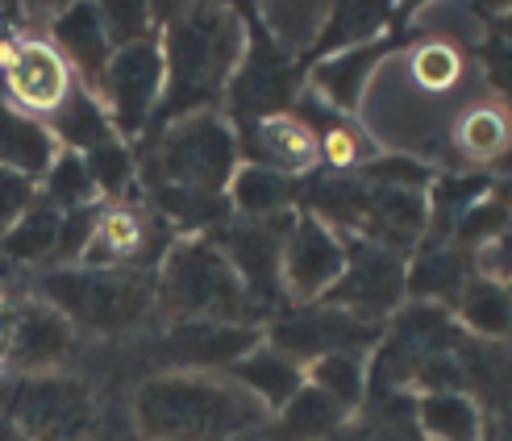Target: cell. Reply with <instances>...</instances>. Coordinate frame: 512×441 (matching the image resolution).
Wrapping results in <instances>:
<instances>
[{
    "instance_id": "d6a6232c",
    "label": "cell",
    "mask_w": 512,
    "mask_h": 441,
    "mask_svg": "<svg viewBox=\"0 0 512 441\" xmlns=\"http://www.w3.org/2000/svg\"><path fill=\"white\" fill-rule=\"evenodd\" d=\"M100 21H105V34H109L113 50L146 42V38L159 34L155 30V9L150 5H100Z\"/></svg>"
},
{
    "instance_id": "277c9868",
    "label": "cell",
    "mask_w": 512,
    "mask_h": 441,
    "mask_svg": "<svg viewBox=\"0 0 512 441\" xmlns=\"http://www.w3.org/2000/svg\"><path fill=\"white\" fill-rule=\"evenodd\" d=\"M155 296L163 321H217V325H259L263 313L242 288L238 271L204 233L175 238L155 267Z\"/></svg>"
},
{
    "instance_id": "3957f363",
    "label": "cell",
    "mask_w": 512,
    "mask_h": 441,
    "mask_svg": "<svg viewBox=\"0 0 512 441\" xmlns=\"http://www.w3.org/2000/svg\"><path fill=\"white\" fill-rule=\"evenodd\" d=\"M34 296L63 313L80 337H138L159 321V296L150 271L46 267L34 279Z\"/></svg>"
},
{
    "instance_id": "74e56055",
    "label": "cell",
    "mask_w": 512,
    "mask_h": 441,
    "mask_svg": "<svg viewBox=\"0 0 512 441\" xmlns=\"http://www.w3.org/2000/svg\"><path fill=\"white\" fill-rule=\"evenodd\" d=\"M0 267H5V263H0Z\"/></svg>"
},
{
    "instance_id": "8d00e7d4",
    "label": "cell",
    "mask_w": 512,
    "mask_h": 441,
    "mask_svg": "<svg viewBox=\"0 0 512 441\" xmlns=\"http://www.w3.org/2000/svg\"><path fill=\"white\" fill-rule=\"evenodd\" d=\"M508 292H512V283H508Z\"/></svg>"
},
{
    "instance_id": "7a4b0ae2",
    "label": "cell",
    "mask_w": 512,
    "mask_h": 441,
    "mask_svg": "<svg viewBox=\"0 0 512 441\" xmlns=\"http://www.w3.org/2000/svg\"><path fill=\"white\" fill-rule=\"evenodd\" d=\"M267 421L271 412L229 375L155 371L130 396L138 441H246Z\"/></svg>"
},
{
    "instance_id": "30bf717a",
    "label": "cell",
    "mask_w": 512,
    "mask_h": 441,
    "mask_svg": "<svg viewBox=\"0 0 512 441\" xmlns=\"http://www.w3.org/2000/svg\"><path fill=\"white\" fill-rule=\"evenodd\" d=\"M263 342L275 346L279 354L296 358L300 367L325 358V354H358L367 358V350H375L383 342V325L358 321L334 304H292L288 313H279Z\"/></svg>"
},
{
    "instance_id": "7c38bea8",
    "label": "cell",
    "mask_w": 512,
    "mask_h": 441,
    "mask_svg": "<svg viewBox=\"0 0 512 441\" xmlns=\"http://www.w3.org/2000/svg\"><path fill=\"white\" fill-rule=\"evenodd\" d=\"M346 271V238L313 213H296L279 254V279L292 304H321Z\"/></svg>"
},
{
    "instance_id": "8fae6325",
    "label": "cell",
    "mask_w": 512,
    "mask_h": 441,
    "mask_svg": "<svg viewBox=\"0 0 512 441\" xmlns=\"http://www.w3.org/2000/svg\"><path fill=\"white\" fill-rule=\"evenodd\" d=\"M408 296V263L404 254L375 246L363 238H346V271L338 279V288L329 292L321 304H334L342 313L383 325L388 321L400 300Z\"/></svg>"
},
{
    "instance_id": "2e32d148",
    "label": "cell",
    "mask_w": 512,
    "mask_h": 441,
    "mask_svg": "<svg viewBox=\"0 0 512 441\" xmlns=\"http://www.w3.org/2000/svg\"><path fill=\"white\" fill-rule=\"evenodd\" d=\"M246 138H238L250 154V163L259 167H271L288 179H300L321 167V134L304 121L300 113H271V117H259L242 125Z\"/></svg>"
},
{
    "instance_id": "5bb4252c",
    "label": "cell",
    "mask_w": 512,
    "mask_h": 441,
    "mask_svg": "<svg viewBox=\"0 0 512 441\" xmlns=\"http://www.w3.org/2000/svg\"><path fill=\"white\" fill-rule=\"evenodd\" d=\"M300 80L292 71V59L279 50L263 30H246V55L225 92V109L234 121L250 125L271 113H288V100L296 96Z\"/></svg>"
},
{
    "instance_id": "f546056e",
    "label": "cell",
    "mask_w": 512,
    "mask_h": 441,
    "mask_svg": "<svg viewBox=\"0 0 512 441\" xmlns=\"http://www.w3.org/2000/svg\"><path fill=\"white\" fill-rule=\"evenodd\" d=\"M304 383L325 392L334 404H342L350 417L367 404V362L358 354H325L304 367Z\"/></svg>"
},
{
    "instance_id": "e0dca14e",
    "label": "cell",
    "mask_w": 512,
    "mask_h": 441,
    "mask_svg": "<svg viewBox=\"0 0 512 441\" xmlns=\"http://www.w3.org/2000/svg\"><path fill=\"white\" fill-rule=\"evenodd\" d=\"M379 63H383V46L379 42L342 50V55H329V59H317L313 71H309V80H304V92H309L313 100H321L329 113L354 117L358 105H363V96H367L371 75L379 71Z\"/></svg>"
},
{
    "instance_id": "484cf974",
    "label": "cell",
    "mask_w": 512,
    "mask_h": 441,
    "mask_svg": "<svg viewBox=\"0 0 512 441\" xmlns=\"http://www.w3.org/2000/svg\"><path fill=\"white\" fill-rule=\"evenodd\" d=\"M454 321L467 325V333L479 337V342H508L512 346V292H508V283L475 275L454 304Z\"/></svg>"
},
{
    "instance_id": "cb8c5ba5",
    "label": "cell",
    "mask_w": 512,
    "mask_h": 441,
    "mask_svg": "<svg viewBox=\"0 0 512 441\" xmlns=\"http://www.w3.org/2000/svg\"><path fill=\"white\" fill-rule=\"evenodd\" d=\"M55 159H59V146L46 134V125L34 117H21L0 100V171H13L38 184Z\"/></svg>"
},
{
    "instance_id": "1f68e13d",
    "label": "cell",
    "mask_w": 512,
    "mask_h": 441,
    "mask_svg": "<svg viewBox=\"0 0 512 441\" xmlns=\"http://www.w3.org/2000/svg\"><path fill=\"white\" fill-rule=\"evenodd\" d=\"M80 159L88 163V175H92V184H96L100 196H105V200H125V188H130L134 175H138L130 146L117 138V142L100 146V150H92V154H80Z\"/></svg>"
},
{
    "instance_id": "e575fe53",
    "label": "cell",
    "mask_w": 512,
    "mask_h": 441,
    "mask_svg": "<svg viewBox=\"0 0 512 441\" xmlns=\"http://www.w3.org/2000/svg\"><path fill=\"white\" fill-rule=\"evenodd\" d=\"M475 258H479V275L483 279L512 283V221H508V229L500 233V238L492 246H483Z\"/></svg>"
},
{
    "instance_id": "d6986e66",
    "label": "cell",
    "mask_w": 512,
    "mask_h": 441,
    "mask_svg": "<svg viewBox=\"0 0 512 441\" xmlns=\"http://www.w3.org/2000/svg\"><path fill=\"white\" fill-rule=\"evenodd\" d=\"M471 258L463 246H454L450 238H429L417 254V263H408V296H417L421 304H458L463 288L475 279Z\"/></svg>"
},
{
    "instance_id": "836d02e7",
    "label": "cell",
    "mask_w": 512,
    "mask_h": 441,
    "mask_svg": "<svg viewBox=\"0 0 512 441\" xmlns=\"http://www.w3.org/2000/svg\"><path fill=\"white\" fill-rule=\"evenodd\" d=\"M34 204V184L13 171H0V238L17 225V217Z\"/></svg>"
},
{
    "instance_id": "ac0fdd59",
    "label": "cell",
    "mask_w": 512,
    "mask_h": 441,
    "mask_svg": "<svg viewBox=\"0 0 512 441\" xmlns=\"http://www.w3.org/2000/svg\"><path fill=\"white\" fill-rule=\"evenodd\" d=\"M50 42L67 59V67L75 71V80L84 88H100V75H105L113 46L105 34V21H100V5H71L50 17Z\"/></svg>"
},
{
    "instance_id": "f1b7e54d",
    "label": "cell",
    "mask_w": 512,
    "mask_h": 441,
    "mask_svg": "<svg viewBox=\"0 0 512 441\" xmlns=\"http://www.w3.org/2000/svg\"><path fill=\"white\" fill-rule=\"evenodd\" d=\"M259 21H263V34L284 50L288 59H296L321 42L329 5H263Z\"/></svg>"
},
{
    "instance_id": "9c48e42d",
    "label": "cell",
    "mask_w": 512,
    "mask_h": 441,
    "mask_svg": "<svg viewBox=\"0 0 512 441\" xmlns=\"http://www.w3.org/2000/svg\"><path fill=\"white\" fill-rule=\"evenodd\" d=\"M263 342V329L250 325H217V321H167L150 329L142 342V358L159 371H192V375H229Z\"/></svg>"
},
{
    "instance_id": "6da1fadb",
    "label": "cell",
    "mask_w": 512,
    "mask_h": 441,
    "mask_svg": "<svg viewBox=\"0 0 512 441\" xmlns=\"http://www.w3.org/2000/svg\"><path fill=\"white\" fill-rule=\"evenodd\" d=\"M163 17L159 46H163V105L155 125L163 129L179 117L213 113L225 105V92L246 55V25L225 5H184V9H155Z\"/></svg>"
},
{
    "instance_id": "52a82bcc",
    "label": "cell",
    "mask_w": 512,
    "mask_h": 441,
    "mask_svg": "<svg viewBox=\"0 0 512 441\" xmlns=\"http://www.w3.org/2000/svg\"><path fill=\"white\" fill-rule=\"evenodd\" d=\"M75 71L42 34H0V92L21 117L50 121L75 92Z\"/></svg>"
},
{
    "instance_id": "8992f818",
    "label": "cell",
    "mask_w": 512,
    "mask_h": 441,
    "mask_svg": "<svg viewBox=\"0 0 512 441\" xmlns=\"http://www.w3.org/2000/svg\"><path fill=\"white\" fill-rule=\"evenodd\" d=\"M0 421L21 441H100V400L71 371L0 375Z\"/></svg>"
},
{
    "instance_id": "4316f807",
    "label": "cell",
    "mask_w": 512,
    "mask_h": 441,
    "mask_svg": "<svg viewBox=\"0 0 512 441\" xmlns=\"http://www.w3.org/2000/svg\"><path fill=\"white\" fill-rule=\"evenodd\" d=\"M483 408L463 392H429L417 396V433L421 441H479Z\"/></svg>"
},
{
    "instance_id": "4fadbf2b",
    "label": "cell",
    "mask_w": 512,
    "mask_h": 441,
    "mask_svg": "<svg viewBox=\"0 0 512 441\" xmlns=\"http://www.w3.org/2000/svg\"><path fill=\"white\" fill-rule=\"evenodd\" d=\"M292 217H284V221H242V217H229L213 233H204V238L217 242V250L229 258V267L238 271L246 296L259 304L263 317L271 313L279 300H284L279 254H284V238H288Z\"/></svg>"
},
{
    "instance_id": "4dcf8cb0",
    "label": "cell",
    "mask_w": 512,
    "mask_h": 441,
    "mask_svg": "<svg viewBox=\"0 0 512 441\" xmlns=\"http://www.w3.org/2000/svg\"><path fill=\"white\" fill-rule=\"evenodd\" d=\"M42 200L55 204L59 213H75V209H92V204H100V192H96L88 163L80 159V154L59 150V159L50 163V171L42 175Z\"/></svg>"
},
{
    "instance_id": "5b68a950",
    "label": "cell",
    "mask_w": 512,
    "mask_h": 441,
    "mask_svg": "<svg viewBox=\"0 0 512 441\" xmlns=\"http://www.w3.org/2000/svg\"><path fill=\"white\" fill-rule=\"evenodd\" d=\"M242 167V142L238 129L221 109L179 117L150 134L146 159H142V184L150 188H175L196 196H225Z\"/></svg>"
},
{
    "instance_id": "ffe728a7",
    "label": "cell",
    "mask_w": 512,
    "mask_h": 441,
    "mask_svg": "<svg viewBox=\"0 0 512 441\" xmlns=\"http://www.w3.org/2000/svg\"><path fill=\"white\" fill-rule=\"evenodd\" d=\"M225 200H229V213L242 221H284L300 204V188H296V179L279 175L271 167L242 163Z\"/></svg>"
},
{
    "instance_id": "44dd1931",
    "label": "cell",
    "mask_w": 512,
    "mask_h": 441,
    "mask_svg": "<svg viewBox=\"0 0 512 441\" xmlns=\"http://www.w3.org/2000/svg\"><path fill=\"white\" fill-rule=\"evenodd\" d=\"M229 379H234L238 387H246V392L275 417V412L288 408V404L296 400V392L304 387V367H300L296 358L279 354L275 346L259 342L242 362H234V367H229Z\"/></svg>"
},
{
    "instance_id": "d590c367",
    "label": "cell",
    "mask_w": 512,
    "mask_h": 441,
    "mask_svg": "<svg viewBox=\"0 0 512 441\" xmlns=\"http://www.w3.org/2000/svg\"><path fill=\"white\" fill-rule=\"evenodd\" d=\"M254 441H259V433H254Z\"/></svg>"
},
{
    "instance_id": "7402d4cb",
    "label": "cell",
    "mask_w": 512,
    "mask_h": 441,
    "mask_svg": "<svg viewBox=\"0 0 512 441\" xmlns=\"http://www.w3.org/2000/svg\"><path fill=\"white\" fill-rule=\"evenodd\" d=\"M42 125H46V134L55 138V146L67 154H92L100 146L117 142V129H113L105 105H100V96L84 84H75V92L63 100V109Z\"/></svg>"
},
{
    "instance_id": "ba28073f",
    "label": "cell",
    "mask_w": 512,
    "mask_h": 441,
    "mask_svg": "<svg viewBox=\"0 0 512 441\" xmlns=\"http://www.w3.org/2000/svg\"><path fill=\"white\" fill-rule=\"evenodd\" d=\"M163 84H167V71H163L159 34L113 50L105 75H100L96 96H100V105H105L121 142L142 138L146 129L155 125V113L163 105Z\"/></svg>"
},
{
    "instance_id": "d4e9b609",
    "label": "cell",
    "mask_w": 512,
    "mask_h": 441,
    "mask_svg": "<svg viewBox=\"0 0 512 441\" xmlns=\"http://www.w3.org/2000/svg\"><path fill=\"white\" fill-rule=\"evenodd\" d=\"M59 229H63V213L55 204H46L42 196H34L30 209L0 238V263H13V267H46L50 263L55 267Z\"/></svg>"
},
{
    "instance_id": "83f0119b",
    "label": "cell",
    "mask_w": 512,
    "mask_h": 441,
    "mask_svg": "<svg viewBox=\"0 0 512 441\" xmlns=\"http://www.w3.org/2000/svg\"><path fill=\"white\" fill-rule=\"evenodd\" d=\"M388 17H392L388 5H338V9H329L317 55L329 59V55H342V50L379 42L388 34Z\"/></svg>"
},
{
    "instance_id": "9a60e30c",
    "label": "cell",
    "mask_w": 512,
    "mask_h": 441,
    "mask_svg": "<svg viewBox=\"0 0 512 441\" xmlns=\"http://www.w3.org/2000/svg\"><path fill=\"white\" fill-rule=\"evenodd\" d=\"M508 154H512V105L496 88H483L450 121L446 167L475 175V171L500 167Z\"/></svg>"
},
{
    "instance_id": "603a6c76",
    "label": "cell",
    "mask_w": 512,
    "mask_h": 441,
    "mask_svg": "<svg viewBox=\"0 0 512 441\" xmlns=\"http://www.w3.org/2000/svg\"><path fill=\"white\" fill-rule=\"evenodd\" d=\"M350 421V412L334 404L325 392L304 383L288 408H279L259 433V441H334L338 429Z\"/></svg>"
}]
</instances>
